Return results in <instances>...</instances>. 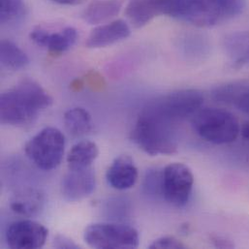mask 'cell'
Returning <instances> with one entry per match:
<instances>
[{
  "instance_id": "obj_1",
  "label": "cell",
  "mask_w": 249,
  "mask_h": 249,
  "mask_svg": "<svg viewBox=\"0 0 249 249\" xmlns=\"http://www.w3.org/2000/svg\"><path fill=\"white\" fill-rule=\"evenodd\" d=\"M53 104L51 95L34 80L23 79L0 97V121L3 124L24 126Z\"/></svg>"
},
{
  "instance_id": "obj_2",
  "label": "cell",
  "mask_w": 249,
  "mask_h": 249,
  "mask_svg": "<svg viewBox=\"0 0 249 249\" xmlns=\"http://www.w3.org/2000/svg\"><path fill=\"white\" fill-rule=\"evenodd\" d=\"M159 14L210 27L227 20L243 9L242 0H156Z\"/></svg>"
},
{
  "instance_id": "obj_3",
  "label": "cell",
  "mask_w": 249,
  "mask_h": 249,
  "mask_svg": "<svg viewBox=\"0 0 249 249\" xmlns=\"http://www.w3.org/2000/svg\"><path fill=\"white\" fill-rule=\"evenodd\" d=\"M177 124L142 110L131 132V139L148 155H171L178 148Z\"/></svg>"
},
{
  "instance_id": "obj_4",
  "label": "cell",
  "mask_w": 249,
  "mask_h": 249,
  "mask_svg": "<svg viewBox=\"0 0 249 249\" xmlns=\"http://www.w3.org/2000/svg\"><path fill=\"white\" fill-rule=\"evenodd\" d=\"M192 126L202 139L214 144L231 143L241 134L238 119L223 109L207 108L198 111L193 116Z\"/></svg>"
},
{
  "instance_id": "obj_5",
  "label": "cell",
  "mask_w": 249,
  "mask_h": 249,
  "mask_svg": "<svg viewBox=\"0 0 249 249\" xmlns=\"http://www.w3.org/2000/svg\"><path fill=\"white\" fill-rule=\"evenodd\" d=\"M204 104V95L197 89H180L154 98L146 103L143 111L178 123L194 116Z\"/></svg>"
},
{
  "instance_id": "obj_6",
  "label": "cell",
  "mask_w": 249,
  "mask_h": 249,
  "mask_svg": "<svg viewBox=\"0 0 249 249\" xmlns=\"http://www.w3.org/2000/svg\"><path fill=\"white\" fill-rule=\"evenodd\" d=\"M29 160L43 171L57 168L65 150V137L55 127H46L32 137L24 146Z\"/></svg>"
},
{
  "instance_id": "obj_7",
  "label": "cell",
  "mask_w": 249,
  "mask_h": 249,
  "mask_svg": "<svg viewBox=\"0 0 249 249\" xmlns=\"http://www.w3.org/2000/svg\"><path fill=\"white\" fill-rule=\"evenodd\" d=\"M86 243L98 249H131L139 246L138 231L124 224L96 223L85 232Z\"/></svg>"
},
{
  "instance_id": "obj_8",
  "label": "cell",
  "mask_w": 249,
  "mask_h": 249,
  "mask_svg": "<svg viewBox=\"0 0 249 249\" xmlns=\"http://www.w3.org/2000/svg\"><path fill=\"white\" fill-rule=\"evenodd\" d=\"M193 185V173L182 163H171L162 171L161 194L174 207L181 208L188 203Z\"/></svg>"
},
{
  "instance_id": "obj_9",
  "label": "cell",
  "mask_w": 249,
  "mask_h": 249,
  "mask_svg": "<svg viewBox=\"0 0 249 249\" xmlns=\"http://www.w3.org/2000/svg\"><path fill=\"white\" fill-rule=\"evenodd\" d=\"M48 238V230L32 220H19L12 223L6 232V241L13 249H37L42 248Z\"/></svg>"
},
{
  "instance_id": "obj_10",
  "label": "cell",
  "mask_w": 249,
  "mask_h": 249,
  "mask_svg": "<svg viewBox=\"0 0 249 249\" xmlns=\"http://www.w3.org/2000/svg\"><path fill=\"white\" fill-rule=\"evenodd\" d=\"M95 185V175L91 168L70 169L62 179L61 191L65 200L77 202L89 197Z\"/></svg>"
},
{
  "instance_id": "obj_11",
  "label": "cell",
  "mask_w": 249,
  "mask_h": 249,
  "mask_svg": "<svg viewBox=\"0 0 249 249\" xmlns=\"http://www.w3.org/2000/svg\"><path fill=\"white\" fill-rule=\"evenodd\" d=\"M29 36L39 47L48 49L53 54H61L76 43L78 32L74 27H66L54 33H51L42 27H36L31 30Z\"/></svg>"
},
{
  "instance_id": "obj_12",
  "label": "cell",
  "mask_w": 249,
  "mask_h": 249,
  "mask_svg": "<svg viewBox=\"0 0 249 249\" xmlns=\"http://www.w3.org/2000/svg\"><path fill=\"white\" fill-rule=\"evenodd\" d=\"M130 34L128 23L124 19H117L95 27L90 32L86 45L90 49L104 48L124 40Z\"/></svg>"
},
{
  "instance_id": "obj_13",
  "label": "cell",
  "mask_w": 249,
  "mask_h": 249,
  "mask_svg": "<svg viewBox=\"0 0 249 249\" xmlns=\"http://www.w3.org/2000/svg\"><path fill=\"white\" fill-rule=\"evenodd\" d=\"M106 178L108 183L115 189L126 190L132 188L138 179V169L129 155L117 157L109 167Z\"/></svg>"
},
{
  "instance_id": "obj_14",
  "label": "cell",
  "mask_w": 249,
  "mask_h": 249,
  "mask_svg": "<svg viewBox=\"0 0 249 249\" xmlns=\"http://www.w3.org/2000/svg\"><path fill=\"white\" fill-rule=\"evenodd\" d=\"M45 204L46 198L44 193L35 188L20 189L14 193L10 199L12 211L26 217H34L41 214Z\"/></svg>"
},
{
  "instance_id": "obj_15",
  "label": "cell",
  "mask_w": 249,
  "mask_h": 249,
  "mask_svg": "<svg viewBox=\"0 0 249 249\" xmlns=\"http://www.w3.org/2000/svg\"><path fill=\"white\" fill-rule=\"evenodd\" d=\"M124 0H91L83 12V18L89 24H102L117 17Z\"/></svg>"
},
{
  "instance_id": "obj_16",
  "label": "cell",
  "mask_w": 249,
  "mask_h": 249,
  "mask_svg": "<svg viewBox=\"0 0 249 249\" xmlns=\"http://www.w3.org/2000/svg\"><path fill=\"white\" fill-rule=\"evenodd\" d=\"M213 97L217 102L235 105L249 116V85L228 84L217 87L213 91Z\"/></svg>"
},
{
  "instance_id": "obj_17",
  "label": "cell",
  "mask_w": 249,
  "mask_h": 249,
  "mask_svg": "<svg viewBox=\"0 0 249 249\" xmlns=\"http://www.w3.org/2000/svg\"><path fill=\"white\" fill-rule=\"evenodd\" d=\"M125 14L133 26L139 28L160 16L156 0H132L128 3Z\"/></svg>"
},
{
  "instance_id": "obj_18",
  "label": "cell",
  "mask_w": 249,
  "mask_h": 249,
  "mask_svg": "<svg viewBox=\"0 0 249 249\" xmlns=\"http://www.w3.org/2000/svg\"><path fill=\"white\" fill-rule=\"evenodd\" d=\"M98 154L99 149L95 142L90 141L79 142L72 146L67 155L69 169L90 168Z\"/></svg>"
},
{
  "instance_id": "obj_19",
  "label": "cell",
  "mask_w": 249,
  "mask_h": 249,
  "mask_svg": "<svg viewBox=\"0 0 249 249\" xmlns=\"http://www.w3.org/2000/svg\"><path fill=\"white\" fill-rule=\"evenodd\" d=\"M67 131L73 137H83L91 132L93 122L90 114L84 108H73L64 115Z\"/></svg>"
},
{
  "instance_id": "obj_20",
  "label": "cell",
  "mask_w": 249,
  "mask_h": 249,
  "mask_svg": "<svg viewBox=\"0 0 249 249\" xmlns=\"http://www.w3.org/2000/svg\"><path fill=\"white\" fill-rule=\"evenodd\" d=\"M0 59L5 67L13 70L22 69L29 63L26 53L9 40H2L0 43Z\"/></svg>"
},
{
  "instance_id": "obj_21",
  "label": "cell",
  "mask_w": 249,
  "mask_h": 249,
  "mask_svg": "<svg viewBox=\"0 0 249 249\" xmlns=\"http://www.w3.org/2000/svg\"><path fill=\"white\" fill-rule=\"evenodd\" d=\"M23 0H0V21L2 23L18 19L25 14Z\"/></svg>"
},
{
  "instance_id": "obj_22",
  "label": "cell",
  "mask_w": 249,
  "mask_h": 249,
  "mask_svg": "<svg viewBox=\"0 0 249 249\" xmlns=\"http://www.w3.org/2000/svg\"><path fill=\"white\" fill-rule=\"evenodd\" d=\"M150 249H185V246L178 241V239H176L175 237H162L159 238L157 240H155L150 246Z\"/></svg>"
},
{
  "instance_id": "obj_23",
  "label": "cell",
  "mask_w": 249,
  "mask_h": 249,
  "mask_svg": "<svg viewBox=\"0 0 249 249\" xmlns=\"http://www.w3.org/2000/svg\"><path fill=\"white\" fill-rule=\"evenodd\" d=\"M53 247L58 249H77L79 247L69 238L63 235H57L53 240Z\"/></svg>"
},
{
  "instance_id": "obj_24",
  "label": "cell",
  "mask_w": 249,
  "mask_h": 249,
  "mask_svg": "<svg viewBox=\"0 0 249 249\" xmlns=\"http://www.w3.org/2000/svg\"><path fill=\"white\" fill-rule=\"evenodd\" d=\"M211 242L215 248H218V249H232L235 247V245L231 241L221 236H212Z\"/></svg>"
},
{
  "instance_id": "obj_25",
  "label": "cell",
  "mask_w": 249,
  "mask_h": 249,
  "mask_svg": "<svg viewBox=\"0 0 249 249\" xmlns=\"http://www.w3.org/2000/svg\"><path fill=\"white\" fill-rule=\"evenodd\" d=\"M53 2H55L57 4L61 5H71V6H76L85 3L87 0H51Z\"/></svg>"
},
{
  "instance_id": "obj_26",
  "label": "cell",
  "mask_w": 249,
  "mask_h": 249,
  "mask_svg": "<svg viewBox=\"0 0 249 249\" xmlns=\"http://www.w3.org/2000/svg\"><path fill=\"white\" fill-rule=\"evenodd\" d=\"M241 134H242V137L244 139L249 141V123H246L245 124L241 127Z\"/></svg>"
},
{
  "instance_id": "obj_27",
  "label": "cell",
  "mask_w": 249,
  "mask_h": 249,
  "mask_svg": "<svg viewBox=\"0 0 249 249\" xmlns=\"http://www.w3.org/2000/svg\"><path fill=\"white\" fill-rule=\"evenodd\" d=\"M249 62V50H248V53H247V63Z\"/></svg>"
}]
</instances>
